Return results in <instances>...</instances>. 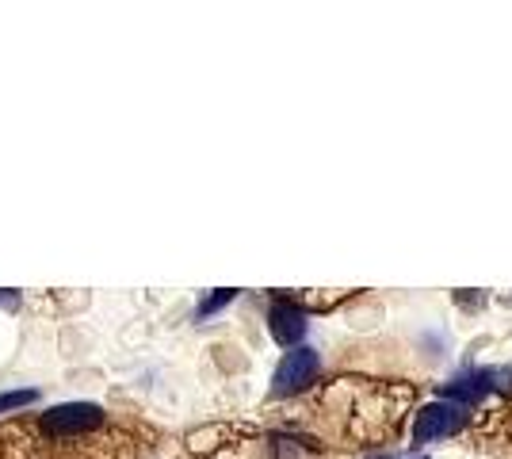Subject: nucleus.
Returning <instances> with one entry per match:
<instances>
[{
  "mask_svg": "<svg viewBox=\"0 0 512 459\" xmlns=\"http://www.w3.org/2000/svg\"><path fill=\"white\" fill-rule=\"evenodd\" d=\"M413 406V387L379 379H337L306 406L302 425L344 444H386L398 437Z\"/></svg>",
  "mask_w": 512,
  "mask_h": 459,
  "instance_id": "1",
  "label": "nucleus"
},
{
  "mask_svg": "<svg viewBox=\"0 0 512 459\" xmlns=\"http://www.w3.org/2000/svg\"><path fill=\"white\" fill-rule=\"evenodd\" d=\"M211 459H321L314 448H306L291 437H276V433H264V437H241L226 448H218Z\"/></svg>",
  "mask_w": 512,
  "mask_h": 459,
  "instance_id": "2",
  "label": "nucleus"
},
{
  "mask_svg": "<svg viewBox=\"0 0 512 459\" xmlns=\"http://www.w3.org/2000/svg\"><path fill=\"white\" fill-rule=\"evenodd\" d=\"M43 433L46 437H58V440H73V437H85L92 429L104 425V410L92 406V402H69V406H54L43 414Z\"/></svg>",
  "mask_w": 512,
  "mask_h": 459,
  "instance_id": "3",
  "label": "nucleus"
},
{
  "mask_svg": "<svg viewBox=\"0 0 512 459\" xmlns=\"http://www.w3.org/2000/svg\"><path fill=\"white\" fill-rule=\"evenodd\" d=\"M463 421H467V410H463V406H455V402H432V406H425V410L417 414L413 440L425 444V440H432V437H448L455 429H463Z\"/></svg>",
  "mask_w": 512,
  "mask_h": 459,
  "instance_id": "4",
  "label": "nucleus"
},
{
  "mask_svg": "<svg viewBox=\"0 0 512 459\" xmlns=\"http://www.w3.org/2000/svg\"><path fill=\"white\" fill-rule=\"evenodd\" d=\"M470 440L478 448H490V452H512V398L501 402V406H493L490 414L474 425Z\"/></svg>",
  "mask_w": 512,
  "mask_h": 459,
  "instance_id": "5",
  "label": "nucleus"
},
{
  "mask_svg": "<svg viewBox=\"0 0 512 459\" xmlns=\"http://www.w3.org/2000/svg\"><path fill=\"white\" fill-rule=\"evenodd\" d=\"M318 368H321V360L314 349L287 352V360L279 364V372H276V394H295V391H302V387H310Z\"/></svg>",
  "mask_w": 512,
  "mask_h": 459,
  "instance_id": "6",
  "label": "nucleus"
},
{
  "mask_svg": "<svg viewBox=\"0 0 512 459\" xmlns=\"http://www.w3.org/2000/svg\"><path fill=\"white\" fill-rule=\"evenodd\" d=\"M302 329H306V318H302L299 306L291 303L272 306V337H276L279 345H295L302 337Z\"/></svg>",
  "mask_w": 512,
  "mask_h": 459,
  "instance_id": "7",
  "label": "nucleus"
},
{
  "mask_svg": "<svg viewBox=\"0 0 512 459\" xmlns=\"http://www.w3.org/2000/svg\"><path fill=\"white\" fill-rule=\"evenodd\" d=\"M27 402H35V391L0 394V414H4V410H16V406H27Z\"/></svg>",
  "mask_w": 512,
  "mask_h": 459,
  "instance_id": "8",
  "label": "nucleus"
},
{
  "mask_svg": "<svg viewBox=\"0 0 512 459\" xmlns=\"http://www.w3.org/2000/svg\"><path fill=\"white\" fill-rule=\"evenodd\" d=\"M230 299H234V291H222V295H214L211 303L203 306V314H211V310H218V306H222V303H230Z\"/></svg>",
  "mask_w": 512,
  "mask_h": 459,
  "instance_id": "9",
  "label": "nucleus"
}]
</instances>
